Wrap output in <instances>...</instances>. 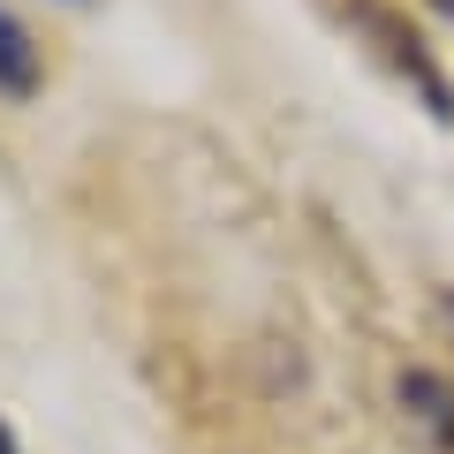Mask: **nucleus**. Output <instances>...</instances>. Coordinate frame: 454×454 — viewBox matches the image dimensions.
<instances>
[{
  "label": "nucleus",
  "instance_id": "1",
  "mask_svg": "<svg viewBox=\"0 0 454 454\" xmlns=\"http://www.w3.org/2000/svg\"><path fill=\"white\" fill-rule=\"evenodd\" d=\"M340 16H348V23H356L364 38H372V53H379V61H387L394 76H402L409 91L424 98V106L439 114V121H454V83L439 76V61H432V53H424V38L409 31L402 16H394L387 0H340Z\"/></svg>",
  "mask_w": 454,
  "mask_h": 454
},
{
  "label": "nucleus",
  "instance_id": "2",
  "mask_svg": "<svg viewBox=\"0 0 454 454\" xmlns=\"http://www.w3.org/2000/svg\"><path fill=\"white\" fill-rule=\"evenodd\" d=\"M394 402H402V432L417 454H454V387L439 372H402Z\"/></svg>",
  "mask_w": 454,
  "mask_h": 454
},
{
  "label": "nucleus",
  "instance_id": "3",
  "mask_svg": "<svg viewBox=\"0 0 454 454\" xmlns=\"http://www.w3.org/2000/svg\"><path fill=\"white\" fill-rule=\"evenodd\" d=\"M0 91L8 98L38 91V46H31V31H23L8 8H0Z\"/></svg>",
  "mask_w": 454,
  "mask_h": 454
},
{
  "label": "nucleus",
  "instance_id": "4",
  "mask_svg": "<svg viewBox=\"0 0 454 454\" xmlns=\"http://www.w3.org/2000/svg\"><path fill=\"white\" fill-rule=\"evenodd\" d=\"M0 454H23V447H16V439H8V424H0Z\"/></svg>",
  "mask_w": 454,
  "mask_h": 454
},
{
  "label": "nucleus",
  "instance_id": "6",
  "mask_svg": "<svg viewBox=\"0 0 454 454\" xmlns=\"http://www.w3.org/2000/svg\"><path fill=\"white\" fill-rule=\"evenodd\" d=\"M447 325H454V295H447Z\"/></svg>",
  "mask_w": 454,
  "mask_h": 454
},
{
  "label": "nucleus",
  "instance_id": "5",
  "mask_svg": "<svg viewBox=\"0 0 454 454\" xmlns=\"http://www.w3.org/2000/svg\"><path fill=\"white\" fill-rule=\"evenodd\" d=\"M432 8H439V16H454V0H432Z\"/></svg>",
  "mask_w": 454,
  "mask_h": 454
}]
</instances>
